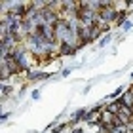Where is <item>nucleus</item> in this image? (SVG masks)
Returning a JSON list of instances; mask_svg holds the SVG:
<instances>
[{
	"instance_id": "6",
	"label": "nucleus",
	"mask_w": 133,
	"mask_h": 133,
	"mask_svg": "<svg viewBox=\"0 0 133 133\" xmlns=\"http://www.w3.org/2000/svg\"><path fill=\"white\" fill-rule=\"evenodd\" d=\"M8 118H10V112H2V114H0V124H4Z\"/></svg>"
},
{
	"instance_id": "1",
	"label": "nucleus",
	"mask_w": 133,
	"mask_h": 133,
	"mask_svg": "<svg viewBox=\"0 0 133 133\" xmlns=\"http://www.w3.org/2000/svg\"><path fill=\"white\" fill-rule=\"evenodd\" d=\"M116 118H118V122L122 124V125H128L131 120H133V108H128V107H122L118 110L116 114Z\"/></svg>"
},
{
	"instance_id": "2",
	"label": "nucleus",
	"mask_w": 133,
	"mask_h": 133,
	"mask_svg": "<svg viewBox=\"0 0 133 133\" xmlns=\"http://www.w3.org/2000/svg\"><path fill=\"white\" fill-rule=\"evenodd\" d=\"M48 78H50V72H46V70H31L27 74L29 82H40V80H48Z\"/></svg>"
},
{
	"instance_id": "3",
	"label": "nucleus",
	"mask_w": 133,
	"mask_h": 133,
	"mask_svg": "<svg viewBox=\"0 0 133 133\" xmlns=\"http://www.w3.org/2000/svg\"><path fill=\"white\" fill-rule=\"evenodd\" d=\"M120 101H122L124 107L133 108V91H131V89H125V91L122 93V97H120Z\"/></svg>"
},
{
	"instance_id": "5",
	"label": "nucleus",
	"mask_w": 133,
	"mask_h": 133,
	"mask_svg": "<svg viewBox=\"0 0 133 133\" xmlns=\"http://www.w3.org/2000/svg\"><path fill=\"white\" fill-rule=\"evenodd\" d=\"M110 40H112V34H110V32L105 34V36H103V38L99 40V48H105L107 44H110Z\"/></svg>"
},
{
	"instance_id": "7",
	"label": "nucleus",
	"mask_w": 133,
	"mask_h": 133,
	"mask_svg": "<svg viewBox=\"0 0 133 133\" xmlns=\"http://www.w3.org/2000/svg\"><path fill=\"white\" fill-rule=\"evenodd\" d=\"M122 29H124V31H129V29H131V21H125L122 25Z\"/></svg>"
},
{
	"instance_id": "9",
	"label": "nucleus",
	"mask_w": 133,
	"mask_h": 133,
	"mask_svg": "<svg viewBox=\"0 0 133 133\" xmlns=\"http://www.w3.org/2000/svg\"><path fill=\"white\" fill-rule=\"evenodd\" d=\"M70 133H84V131H82V128H76V129H72Z\"/></svg>"
},
{
	"instance_id": "4",
	"label": "nucleus",
	"mask_w": 133,
	"mask_h": 133,
	"mask_svg": "<svg viewBox=\"0 0 133 133\" xmlns=\"http://www.w3.org/2000/svg\"><path fill=\"white\" fill-rule=\"evenodd\" d=\"M86 114H88V110H86V108H80V110H76L74 114H72L70 125H76V124H80L82 120H86Z\"/></svg>"
},
{
	"instance_id": "8",
	"label": "nucleus",
	"mask_w": 133,
	"mask_h": 133,
	"mask_svg": "<svg viewBox=\"0 0 133 133\" xmlns=\"http://www.w3.org/2000/svg\"><path fill=\"white\" fill-rule=\"evenodd\" d=\"M70 70H72V69H63V70H61V76H66V74H70Z\"/></svg>"
}]
</instances>
